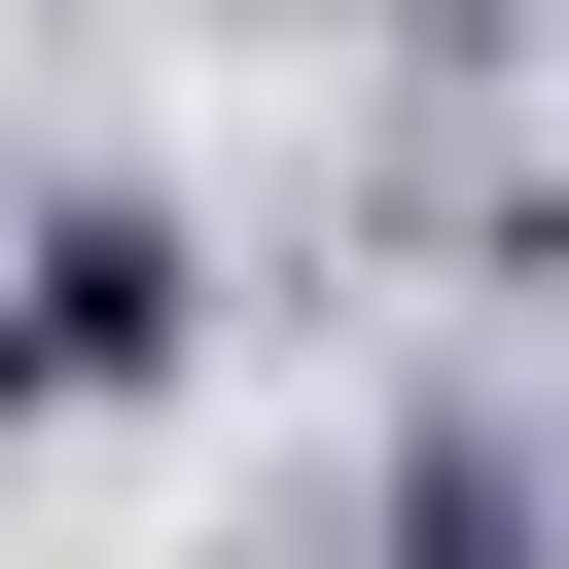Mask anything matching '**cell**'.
<instances>
[{"label":"cell","instance_id":"6da1fadb","mask_svg":"<svg viewBox=\"0 0 569 569\" xmlns=\"http://www.w3.org/2000/svg\"><path fill=\"white\" fill-rule=\"evenodd\" d=\"M36 356H71V391H107V356H178V249H142V213H71V249H36Z\"/></svg>","mask_w":569,"mask_h":569}]
</instances>
